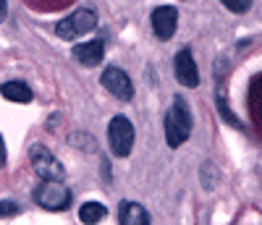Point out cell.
<instances>
[{"mask_svg":"<svg viewBox=\"0 0 262 225\" xmlns=\"http://www.w3.org/2000/svg\"><path fill=\"white\" fill-rule=\"evenodd\" d=\"M74 58L86 65V69H92V65H100L102 58H105V44L102 39H90V42H81L74 48Z\"/></svg>","mask_w":262,"mask_h":225,"instance_id":"9","label":"cell"},{"mask_svg":"<svg viewBox=\"0 0 262 225\" xmlns=\"http://www.w3.org/2000/svg\"><path fill=\"white\" fill-rule=\"evenodd\" d=\"M105 215H107V210L100 205V201H86V205H81V210H79V217H81L84 225H95V222L105 220Z\"/></svg>","mask_w":262,"mask_h":225,"instance_id":"12","label":"cell"},{"mask_svg":"<svg viewBox=\"0 0 262 225\" xmlns=\"http://www.w3.org/2000/svg\"><path fill=\"white\" fill-rule=\"evenodd\" d=\"M34 201L45 210H66L71 205V191L63 186V181H42L34 191Z\"/></svg>","mask_w":262,"mask_h":225,"instance_id":"3","label":"cell"},{"mask_svg":"<svg viewBox=\"0 0 262 225\" xmlns=\"http://www.w3.org/2000/svg\"><path fill=\"white\" fill-rule=\"evenodd\" d=\"M95 27H97V13H95L92 8H79V11H74L71 16H66L63 21H58L55 32H58L60 39L74 42V39H79V37H84V34H90Z\"/></svg>","mask_w":262,"mask_h":225,"instance_id":"2","label":"cell"},{"mask_svg":"<svg viewBox=\"0 0 262 225\" xmlns=\"http://www.w3.org/2000/svg\"><path fill=\"white\" fill-rule=\"evenodd\" d=\"M152 29L160 39H170L179 29V11L170 6H160L152 11Z\"/></svg>","mask_w":262,"mask_h":225,"instance_id":"7","label":"cell"},{"mask_svg":"<svg viewBox=\"0 0 262 225\" xmlns=\"http://www.w3.org/2000/svg\"><path fill=\"white\" fill-rule=\"evenodd\" d=\"M118 220H121V225H149L147 210L142 205H137V201H123L121 212H118Z\"/></svg>","mask_w":262,"mask_h":225,"instance_id":"10","label":"cell"},{"mask_svg":"<svg viewBox=\"0 0 262 225\" xmlns=\"http://www.w3.org/2000/svg\"><path fill=\"white\" fill-rule=\"evenodd\" d=\"M0 95H3L6 100H13V102H29L32 89L24 81H6L3 86H0Z\"/></svg>","mask_w":262,"mask_h":225,"instance_id":"11","label":"cell"},{"mask_svg":"<svg viewBox=\"0 0 262 225\" xmlns=\"http://www.w3.org/2000/svg\"><path fill=\"white\" fill-rule=\"evenodd\" d=\"M8 160V154H6V142H3V137H0V165H3Z\"/></svg>","mask_w":262,"mask_h":225,"instance_id":"15","label":"cell"},{"mask_svg":"<svg viewBox=\"0 0 262 225\" xmlns=\"http://www.w3.org/2000/svg\"><path fill=\"white\" fill-rule=\"evenodd\" d=\"M221 3L228 11H233V13H247L252 8V0H221Z\"/></svg>","mask_w":262,"mask_h":225,"instance_id":"13","label":"cell"},{"mask_svg":"<svg viewBox=\"0 0 262 225\" xmlns=\"http://www.w3.org/2000/svg\"><path fill=\"white\" fill-rule=\"evenodd\" d=\"M176 79H179V84H184V86H196L200 84V71H196V63H194V55L189 53V50H181L179 55H176Z\"/></svg>","mask_w":262,"mask_h":225,"instance_id":"8","label":"cell"},{"mask_svg":"<svg viewBox=\"0 0 262 225\" xmlns=\"http://www.w3.org/2000/svg\"><path fill=\"white\" fill-rule=\"evenodd\" d=\"M6 13H8V6L6 0H0V21H6Z\"/></svg>","mask_w":262,"mask_h":225,"instance_id":"16","label":"cell"},{"mask_svg":"<svg viewBox=\"0 0 262 225\" xmlns=\"http://www.w3.org/2000/svg\"><path fill=\"white\" fill-rule=\"evenodd\" d=\"M32 168L37 170V175L42 181H63V175H66L60 160L53 152H48V147H42V144L32 147Z\"/></svg>","mask_w":262,"mask_h":225,"instance_id":"5","label":"cell"},{"mask_svg":"<svg viewBox=\"0 0 262 225\" xmlns=\"http://www.w3.org/2000/svg\"><path fill=\"white\" fill-rule=\"evenodd\" d=\"M107 142H111L113 154L118 157H128L131 147H134V126L126 116H116L107 126Z\"/></svg>","mask_w":262,"mask_h":225,"instance_id":"4","label":"cell"},{"mask_svg":"<svg viewBox=\"0 0 262 225\" xmlns=\"http://www.w3.org/2000/svg\"><path fill=\"white\" fill-rule=\"evenodd\" d=\"M18 215V205H13V201H0V217H13Z\"/></svg>","mask_w":262,"mask_h":225,"instance_id":"14","label":"cell"},{"mask_svg":"<svg viewBox=\"0 0 262 225\" xmlns=\"http://www.w3.org/2000/svg\"><path fill=\"white\" fill-rule=\"evenodd\" d=\"M102 86H105L113 97H118V100H123V102H128L131 97H134V86H131V79H128L121 69H113V65L102 71Z\"/></svg>","mask_w":262,"mask_h":225,"instance_id":"6","label":"cell"},{"mask_svg":"<svg viewBox=\"0 0 262 225\" xmlns=\"http://www.w3.org/2000/svg\"><path fill=\"white\" fill-rule=\"evenodd\" d=\"M191 137V112L184 102V97H176L165 112V142L176 149Z\"/></svg>","mask_w":262,"mask_h":225,"instance_id":"1","label":"cell"}]
</instances>
